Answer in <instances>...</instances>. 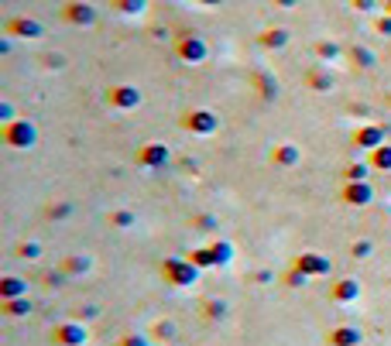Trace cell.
I'll return each instance as SVG.
<instances>
[{"label":"cell","mask_w":391,"mask_h":346,"mask_svg":"<svg viewBox=\"0 0 391 346\" xmlns=\"http://www.w3.org/2000/svg\"><path fill=\"white\" fill-rule=\"evenodd\" d=\"M65 18H73V21H90L93 14H90V7H79V4H73V7L65 11Z\"/></svg>","instance_id":"1"},{"label":"cell","mask_w":391,"mask_h":346,"mask_svg":"<svg viewBox=\"0 0 391 346\" xmlns=\"http://www.w3.org/2000/svg\"><path fill=\"white\" fill-rule=\"evenodd\" d=\"M120 11H127V14H134V11H141V0H117Z\"/></svg>","instance_id":"2"},{"label":"cell","mask_w":391,"mask_h":346,"mask_svg":"<svg viewBox=\"0 0 391 346\" xmlns=\"http://www.w3.org/2000/svg\"><path fill=\"white\" fill-rule=\"evenodd\" d=\"M203 4H216V0H203Z\"/></svg>","instance_id":"3"}]
</instances>
